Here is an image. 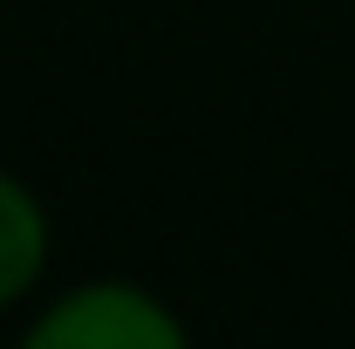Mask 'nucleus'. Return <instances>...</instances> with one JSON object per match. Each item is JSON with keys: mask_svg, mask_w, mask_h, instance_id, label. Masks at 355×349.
<instances>
[{"mask_svg": "<svg viewBox=\"0 0 355 349\" xmlns=\"http://www.w3.org/2000/svg\"><path fill=\"white\" fill-rule=\"evenodd\" d=\"M14 349H191L184 322L137 281H83L48 302Z\"/></svg>", "mask_w": 355, "mask_h": 349, "instance_id": "1", "label": "nucleus"}, {"mask_svg": "<svg viewBox=\"0 0 355 349\" xmlns=\"http://www.w3.org/2000/svg\"><path fill=\"white\" fill-rule=\"evenodd\" d=\"M48 267V213L21 178L0 172V308H14Z\"/></svg>", "mask_w": 355, "mask_h": 349, "instance_id": "2", "label": "nucleus"}]
</instances>
